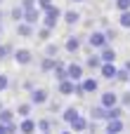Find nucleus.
I'll list each match as a JSON object with an SVG mask.
<instances>
[{"label":"nucleus","mask_w":130,"mask_h":134,"mask_svg":"<svg viewBox=\"0 0 130 134\" xmlns=\"http://www.w3.org/2000/svg\"><path fill=\"white\" fill-rule=\"evenodd\" d=\"M62 16H64V12H62V9L54 5V7H50V9L43 14V26H45V28H52V31H54V28H57V24L62 21Z\"/></svg>","instance_id":"f257e3e1"},{"label":"nucleus","mask_w":130,"mask_h":134,"mask_svg":"<svg viewBox=\"0 0 130 134\" xmlns=\"http://www.w3.org/2000/svg\"><path fill=\"white\" fill-rule=\"evenodd\" d=\"M88 45H90V49H104L109 45V38H107L104 31H92L88 35Z\"/></svg>","instance_id":"f03ea898"},{"label":"nucleus","mask_w":130,"mask_h":134,"mask_svg":"<svg viewBox=\"0 0 130 134\" xmlns=\"http://www.w3.org/2000/svg\"><path fill=\"white\" fill-rule=\"evenodd\" d=\"M12 59H14L17 66H28V64L33 61V52L26 49V47H19L17 52H12Z\"/></svg>","instance_id":"7ed1b4c3"},{"label":"nucleus","mask_w":130,"mask_h":134,"mask_svg":"<svg viewBox=\"0 0 130 134\" xmlns=\"http://www.w3.org/2000/svg\"><path fill=\"white\" fill-rule=\"evenodd\" d=\"M28 101H31L33 106H43V104H47V101H50V94H47V90H43V87H36V90L31 92Z\"/></svg>","instance_id":"20e7f679"},{"label":"nucleus","mask_w":130,"mask_h":134,"mask_svg":"<svg viewBox=\"0 0 130 134\" xmlns=\"http://www.w3.org/2000/svg\"><path fill=\"white\" fill-rule=\"evenodd\" d=\"M99 104H102L104 108H114V106H118V104H121V97H118L116 92L107 90V92H102V97H99Z\"/></svg>","instance_id":"39448f33"},{"label":"nucleus","mask_w":130,"mask_h":134,"mask_svg":"<svg viewBox=\"0 0 130 134\" xmlns=\"http://www.w3.org/2000/svg\"><path fill=\"white\" fill-rule=\"evenodd\" d=\"M66 73H69V80H73V82H81V80L85 78V75H83V66L76 64V61L66 64Z\"/></svg>","instance_id":"423d86ee"},{"label":"nucleus","mask_w":130,"mask_h":134,"mask_svg":"<svg viewBox=\"0 0 130 134\" xmlns=\"http://www.w3.org/2000/svg\"><path fill=\"white\" fill-rule=\"evenodd\" d=\"M123 130H126V122H123V118L107 120V127H104V132H107V134H121Z\"/></svg>","instance_id":"0eeeda50"},{"label":"nucleus","mask_w":130,"mask_h":134,"mask_svg":"<svg viewBox=\"0 0 130 134\" xmlns=\"http://www.w3.org/2000/svg\"><path fill=\"white\" fill-rule=\"evenodd\" d=\"M38 132V122L31 120V118H21L19 122V134H36Z\"/></svg>","instance_id":"6e6552de"},{"label":"nucleus","mask_w":130,"mask_h":134,"mask_svg":"<svg viewBox=\"0 0 130 134\" xmlns=\"http://www.w3.org/2000/svg\"><path fill=\"white\" fill-rule=\"evenodd\" d=\"M40 19H43V12H40L38 7H33V9H24V21H26V24L36 26Z\"/></svg>","instance_id":"1a4fd4ad"},{"label":"nucleus","mask_w":130,"mask_h":134,"mask_svg":"<svg viewBox=\"0 0 130 134\" xmlns=\"http://www.w3.org/2000/svg\"><path fill=\"white\" fill-rule=\"evenodd\" d=\"M99 75H102L104 80H116V75H118V68H116L114 64H102V68H99Z\"/></svg>","instance_id":"9d476101"},{"label":"nucleus","mask_w":130,"mask_h":134,"mask_svg":"<svg viewBox=\"0 0 130 134\" xmlns=\"http://www.w3.org/2000/svg\"><path fill=\"white\" fill-rule=\"evenodd\" d=\"M81 45H83V42H81V38H78V35H69V38H66V42H64V49H66V52H71V54H76V52L81 49Z\"/></svg>","instance_id":"9b49d317"},{"label":"nucleus","mask_w":130,"mask_h":134,"mask_svg":"<svg viewBox=\"0 0 130 134\" xmlns=\"http://www.w3.org/2000/svg\"><path fill=\"white\" fill-rule=\"evenodd\" d=\"M81 85H83L85 94H95V92H99V82H97L95 78H83V80H81Z\"/></svg>","instance_id":"f8f14e48"},{"label":"nucleus","mask_w":130,"mask_h":134,"mask_svg":"<svg viewBox=\"0 0 130 134\" xmlns=\"http://www.w3.org/2000/svg\"><path fill=\"white\" fill-rule=\"evenodd\" d=\"M90 118H92V120H107V118H109V108H104L102 104H99V106H92V108H90Z\"/></svg>","instance_id":"ddd939ff"},{"label":"nucleus","mask_w":130,"mask_h":134,"mask_svg":"<svg viewBox=\"0 0 130 134\" xmlns=\"http://www.w3.org/2000/svg\"><path fill=\"white\" fill-rule=\"evenodd\" d=\"M62 19H64V24H69V26H76V24L81 21V12H76V9H66Z\"/></svg>","instance_id":"4468645a"},{"label":"nucleus","mask_w":130,"mask_h":134,"mask_svg":"<svg viewBox=\"0 0 130 134\" xmlns=\"http://www.w3.org/2000/svg\"><path fill=\"white\" fill-rule=\"evenodd\" d=\"M17 33H19L21 38H31V35L36 33V28H33L31 24H26V21H19V24H17Z\"/></svg>","instance_id":"2eb2a0df"},{"label":"nucleus","mask_w":130,"mask_h":134,"mask_svg":"<svg viewBox=\"0 0 130 134\" xmlns=\"http://www.w3.org/2000/svg\"><path fill=\"white\" fill-rule=\"evenodd\" d=\"M99 57H102V61H104V64H114V61H116V49L107 45L104 49H99Z\"/></svg>","instance_id":"dca6fc26"},{"label":"nucleus","mask_w":130,"mask_h":134,"mask_svg":"<svg viewBox=\"0 0 130 134\" xmlns=\"http://www.w3.org/2000/svg\"><path fill=\"white\" fill-rule=\"evenodd\" d=\"M54 78H57V82H62V80H69L66 64H64V61H59V59H57V66H54Z\"/></svg>","instance_id":"f3484780"},{"label":"nucleus","mask_w":130,"mask_h":134,"mask_svg":"<svg viewBox=\"0 0 130 134\" xmlns=\"http://www.w3.org/2000/svg\"><path fill=\"white\" fill-rule=\"evenodd\" d=\"M78 115H81V113H78V108H76V106H69V108H64V113H62V120H64L66 125H71V122H73Z\"/></svg>","instance_id":"a211bd4d"},{"label":"nucleus","mask_w":130,"mask_h":134,"mask_svg":"<svg viewBox=\"0 0 130 134\" xmlns=\"http://www.w3.org/2000/svg\"><path fill=\"white\" fill-rule=\"evenodd\" d=\"M73 90H76V82H73V80H62V82H59V94L71 97V94H73Z\"/></svg>","instance_id":"6ab92c4d"},{"label":"nucleus","mask_w":130,"mask_h":134,"mask_svg":"<svg viewBox=\"0 0 130 134\" xmlns=\"http://www.w3.org/2000/svg\"><path fill=\"white\" fill-rule=\"evenodd\" d=\"M31 111H33V104H31V101H26V104H19L14 113H17L19 118H31Z\"/></svg>","instance_id":"aec40b11"},{"label":"nucleus","mask_w":130,"mask_h":134,"mask_svg":"<svg viewBox=\"0 0 130 134\" xmlns=\"http://www.w3.org/2000/svg\"><path fill=\"white\" fill-rule=\"evenodd\" d=\"M102 64H104V61H102V57H99V54H90V57L85 59V66H88V68H97V71H99V68H102Z\"/></svg>","instance_id":"412c9836"},{"label":"nucleus","mask_w":130,"mask_h":134,"mask_svg":"<svg viewBox=\"0 0 130 134\" xmlns=\"http://www.w3.org/2000/svg\"><path fill=\"white\" fill-rule=\"evenodd\" d=\"M54 66H57V59H54V57H45V59L40 61V71H43V73L54 71Z\"/></svg>","instance_id":"4be33fe9"},{"label":"nucleus","mask_w":130,"mask_h":134,"mask_svg":"<svg viewBox=\"0 0 130 134\" xmlns=\"http://www.w3.org/2000/svg\"><path fill=\"white\" fill-rule=\"evenodd\" d=\"M69 127H71L73 132H85V130H88V120H85L83 115H78V118H76V120H73Z\"/></svg>","instance_id":"5701e85b"},{"label":"nucleus","mask_w":130,"mask_h":134,"mask_svg":"<svg viewBox=\"0 0 130 134\" xmlns=\"http://www.w3.org/2000/svg\"><path fill=\"white\" fill-rule=\"evenodd\" d=\"M0 122H2V125H9V122H14V111H9V108H2V111H0Z\"/></svg>","instance_id":"b1692460"},{"label":"nucleus","mask_w":130,"mask_h":134,"mask_svg":"<svg viewBox=\"0 0 130 134\" xmlns=\"http://www.w3.org/2000/svg\"><path fill=\"white\" fill-rule=\"evenodd\" d=\"M12 19H14V24L24 21V7H21V5H14V7H12Z\"/></svg>","instance_id":"393cba45"},{"label":"nucleus","mask_w":130,"mask_h":134,"mask_svg":"<svg viewBox=\"0 0 130 134\" xmlns=\"http://www.w3.org/2000/svg\"><path fill=\"white\" fill-rule=\"evenodd\" d=\"M116 118H123V106H121V104L114 106V108H109V118H107V120H116Z\"/></svg>","instance_id":"a878e982"},{"label":"nucleus","mask_w":130,"mask_h":134,"mask_svg":"<svg viewBox=\"0 0 130 134\" xmlns=\"http://www.w3.org/2000/svg\"><path fill=\"white\" fill-rule=\"evenodd\" d=\"M118 26H121V28H130V9H128V12H121V16H118Z\"/></svg>","instance_id":"bb28decb"},{"label":"nucleus","mask_w":130,"mask_h":134,"mask_svg":"<svg viewBox=\"0 0 130 134\" xmlns=\"http://www.w3.org/2000/svg\"><path fill=\"white\" fill-rule=\"evenodd\" d=\"M50 130H52V120H47V118L38 120V132H50Z\"/></svg>","instance_id":"cd10ccee"},{"label":"nucleus","mask_w":130,"mask_h":134,"mask_svg":"<svg viewBox=\"0 0 130 134\" xmlns=\"http://www.w3.org/2000/svg\"><path fill=\"white\" fill-rule=\"evenodd\" d=\"M116 80H118V82H130V71H128V68H118Z\"/></svg>","instance_id":"c85d7f7f"},{"label":"nucleus","mask_w":130,"mask_h":134,"mask_svg":"<svg viewBox=\"0 0 130 134\" xmlns=\"http://www.w3.org/2000/svg\"><path fill=\"white\" fill-rule=\"evenodd\" d=\"M50 7H54V0H38V9H40L43 14H45Z\"/></svg>","instance_id":"c756f323"},{"label":"nucleus","mask_w":130,"mask_h":134,"mask_svg":"<svg viewBox=\"0 0 130 134\" xmlns=\"http://www.w3.org/2000/svg\"><path fill=\"white\" fill-rule=\"evenodd\" d=\"M57 52H59V47H57V45H52V42H47V45H45V57H57Z\"/></svg>","instance_id":"7c9ffc66"},{"label":"nucleus","mask_w":130,"mask_h":134,"mask_svg":"<svg viewBox=\"0 0 130 134\" xmlns=\"http://www.w3.org/2000/svg\"><path fill=\"white\" fill-rule=\"evenodd\" d=\"M50 33H52V28H45V26H43V28L38 31V38H40L43 42H47V40H50Z\"/></svg>","instance_id":"2f4dec72"},{"label":"nucleus","mask_w":130,"mask_h":134,"mask_svg":"<svg viewBox=\"0 0 130 134\" xmlns=\"http://www.w3.org/2000/svg\"><path fill=\"white\" fill-rule=\"evenodd\" d=\"M116 9H118V12H128L130 9V0H116Z\"/></svg>","instance_id":"473e14b6"},{"label":"nucleus","mask_w":130,"mask_h":134,"mask_svg":"<svg viewBox=\"0 0 130 134\" xmlns=\"http://www.w3.org/2000/svg\"><path fill=\"white\" fill-rule=\"evenodd\" d=\"M9 87V78H7V73H0V92H5Z\"/></svg>","instance_id":"72a5a7b5"},{"label":"nucleus","mask_w":130,"mask_h":134,"mask_svg":"<svg viewBox=\"0 0 130 134\" xmlns=\"http://www.w3.org/2000/svg\"><path fill=\"white\" fill-rule=\"evenodd\" d=\"M9 52H12V49H9V45H2V42H0V61H5Z\"/></svg>","instance_id":"f704fd0d"},{"label":"nucleus","mask_w":130,"mask_h":134,"mask_svg":"<svg viewBox=\"0 0 130 134\" xmlns=\"http://www.w3.org/2000/svg\"><path fill=\"white\" fill-rule=\"evenodd\" d=\"M121 106H123V108H130V92H126V94L121 97Z\"/></svg>","instance_id":"c9c22d12"},{"label":"nucleus","mask_w":130,"mask_h":134,"mask_svg":"<svg viewBox=\"0 0 130 134\" xmlns=\"http://www.w3.org/2000/svg\"><path fill=\"white\" fill-rule=\"evenodd\" d=\"M36 5H38L36 0H21V7H24V9H33Z\"/></svg>","instance_id":"e433bc0d"},{"label":"nucleus","mask_w":130,"mask_h":134,"mask_svg":"<svg viewBox=\"0 0 130 134\" xmlns=\"http://www.w3.org/2000/svg\"><path fill=\"white\" fill-rule=\"evenodd\" d=\"M7 134H19V125L17 122H9L7 125Z\"/></svg>","instance_id":"4c0bfd02"},{"label":"nucleus","mask_w":130,"mask_h":134,"mask_svg":"<svg viewBox=\"0 0 130 134\" xmlns=\"http://www.w3.org/2000/svg\"><path fill=\"white\" fill-rule=\"evenodd\" d=\"M73 94H76V97H85V90H83V85H81V82H76V90H73Z\"/></svg>","instance_id":"58836bf2"},{"label":"nucleus","mask_w":130,"mask_h":134,"mask_svg":"<svg viewBox=\"0 0 130 134\" xmlns=\"http://www.w3.org/2000/svg\"><path fill=\"white\" fill-rule=\"evenodd\" d=\"M104 33H107V38H109V42H111V40H116V31H114V28H107Z\"/></svg>","instance_id":"ea45409f"},{"label":"nucleus","mask_w":130,"mask_h":134,"mask_svg":"<svg viewBox=\"0 0 130 134\" xmlns=\"http://www.w3.org/2000/svg\"><path fill=\"white\" fill-rule=\"evenodd\" d=\"M24 90H28V92H33L36 87H33V82H31V80H24Z\"/></svg>","instance_id":"a19ab883"},{"label":"nucleus","mask_w":130,"mask_h":134,"mask_svg":"<svg viewBox=\"0 0 130 134\" xmlns=\"http://www.w3.org/2000/svg\"><path fill=\"white\" fill-rule=\"evenodd\" d=\"M0 134H7V125H2V122H0Z\"/></svg>","instance_id":"79ce46f5"},{"label":"nucleus","mask_w":130,"mask_h":134,"mask_svg":"<svg viewBox=\"0 0 130 134\" xmlns=\"http://www.w3.org/2000/svg\"><path fill=\"white\" fill-rule=\"evenodd\" d=\"M59 134H76V132H73V130L69 127V130H62V132H59Z\"/></svg>","instance_id":"37998d69"},{"label":"nucleus","mask_w":130,"mask_h":134,"mask_svg":"<svg viewBox=\"0 0 130 134\" xmlns=\"http://www.w3.org/2000/svg\"><path fill=\"white\" fill-rule=\"evenodd\" d=\"M126 68H128V71H130V59H128V61H126Z\"/></svg>","instance_id":"c03bdc74"},{"label":"nucleus","mask_w":130,"mask_h":134,"mask_svg":"<svg viewBox=\"0 0 130 134\" xmlns=\"http://www.w3.org/2000/svg\"><path fill=\"white\" fill-rule=\"evenodd\" d=\"M71 2H85V0H71Z\"/></svg>","instance_id":"a18cd8bd"},{"label":"nucleus","mask_w":130,"mask_h":134,"mask_svg":"<svg viewBox=\"0 0 130 134\" xmlns=\"http://www.w3.org/2000/svg\"><path fill=\"white\" fill-rule=\"evenodd\" d=\"M0 26H2V12H0Z\"/></svg>","instance_id":"49530a36"},{"label":"nucleus","mask_w":130,"mask_h":134,"mask_svg":"<svg viewBox=\"0 0 130 134\" xmlns=\"http://www.w3.org/2000/svg\"><path fill=\"white\" fill-rule=\"evenodd\" d=\"M38 134H50V132H38Z\"/></svg>","instance_id":"de8ad7c7"},{"label":"nucleus","mask_w":130,"mask_h":134,"mask_svg":"<svg viewBox=\"0 0 130 134\" xmlns=\"http://www.w3.org/2000/svg\"><path fill=\"white\" fill-rule=\"evenodd\" d=\"M0 111H2V101H0Z\"/></svg>","instance_id":"09e8293b"},{"label":"nucleus","mask_w":130,"mask_h":134,"mask_svg":"<svg viewBox=\"0 0 130 134\" xmlns=\"http://www.w3.org/2000/svg\"><path fill=\"white\" fill-rule=\"evenodd\" d=\"M0 2H2V0H0Z\"/></svg>","instance_id":"8fccbe9b"},{"label":"nucleus","mask_w":130,"mask_h":134,"mask_svg":"<svg viewBox=\"0 0 130 134\" xmlns=\"http://www.w3.org/2000/svg\"><path fill=\"white\" fill-rule=\"evenodd\" d=\"M128 85H130V82H128Z\"/></svg>","instance_id":"3c124183"}]
</instances>
